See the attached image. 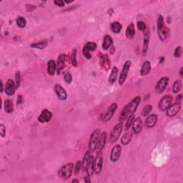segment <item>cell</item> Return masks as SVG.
<instances>
[{
    "label": "cell",
    "instance_id": "6da1fadb",
    "mask_svg": "<svg viewBox=\"0 0 183 183\" xmlns=\"http://www.w3.org/2000/svg\"><path fill=\"white\" fill-rule=\"evenodd\" d=\"M140 101H141V97L137 96L135 97L129 104H127V105L123 108L122 112H121L120 121L123 122V121L125 120L130 115L134 114L135 112L137 110V108H138Z\"/></svg>",
    "mask_w": 183,
    "mask_h": 183
},
{
    "label": "cell",
    "instance_id": "7a4b0ae2",
    "mask_svg": "<svg viewBox=\"0 0 183 183\" xmlns=\"http://www.w3.org/2000/svg\"><path fill=\"white\" fill-rule=\"evenodd\" d=\"M158 32L159 38L161 41H165L170 35V30L165 25L164 18L162 15L159 16L158 20Z\"/></svg>",
    "mask_w": 183,
    "mask_h": 183
},
{
    "label": "cell",
    "instance_id": "3957f363",
    "mask_svg": "<svg viewBox=\"0 0 183 183\" xmlns=\"http://www.w3.org/2000/svg\"><path fill=\"white\" fill-rule=\"evenodd\" d=\"M74 168L73 163H68L66 165H64L63 167L60 168V170H59L58 175L62 179L64 180H67L70 178L72 174V171Z\"/></svg>",
    "mask_w": 183,
    "mask_h": 183
},
{
    "label": "cell",
    "instance_id": "277c9868",
    "mask_svg": "<svg viewBox=\"0 0 183 183\" xmlns=\"http://www.w3.org/2000/svg\"><path fill=\"white\" fill-rule=\"evenodd\" d=\"M100 130L96 129L92 133L89 142V148L90 151H94L97 149L99 137H100Z\"/></svg>",
    "mask_w": 183,
    "mask_h": 183
},
{
    "label": "cell",
    "instance_id": "5b68a950",
    "mask_svg": "<svg viewBox=\"0 0 183 183\" xmlns=\"http://www.w3.org/2000/svg\"><path fill=\"white\" fill-rule=\"evenodd\" d=\"M117 103H113L110 106V108L108 109V110L105 112V113L103 114V116H102V120H103V122H108L111 120V118L113 117L114 114L117 110Z\"/></svg>",
    "mask_w": 183,
    "mask_h": 183
},
{
    "label": "cell",
    "instance_id": "8992f818",
    "mask_svg": "<svg viewBox=\"0 0 183 183\" xmlns=\"http://www.w3.org/2000/svg\"><path fill=\"white\" fill-rule=\"evenodd\" d=\"M131 65H132L131 61L128 60L126 62L124 66H123L122 72H121L120 76V80H119V84H120V85H122L123 84H124L126 80H127L128 72H129V70H130V66H131Z\"/></svg>",
    "mask_w": 183,
    "mask_h": 183
},
{
    "label": "cell",
    "instance_id": "52a82bcc",
    "mask_svg": "<svg viewBox=\"0 0 183 183\" xmlns=\"http://www.w3.org/2000/svg\"><path fill=\"white\" fill-rule=\"evenodd\" d=\"M122 130V125L120 123L116 125L112 130L110 135V140L112 143H115L118 140Z\"/></svg>",
    "mask_w": 183,
    "mask_h": 183
},
{
    "label": "cell",
    "instance_id": "ba28073f",
    "mask_svg": "<svg viewBox=\"0 0 183 183\" xmlns=\"http://www.w3.org/2000/svg\"><path fill=\"white\" fill-rule=\"evenodd\" d=\"M169 84V78L168 77H163L158 81L155 87V91L158 94H161L162 92L165 91L167 85Z\"/></svg>",
    "mask_w": 183,
    "mask_h": 183
},
{
    "label": "cell",
    "instance_id": "9c48e42d",
    "mask_svg": "<svg viewBox=\"0 0 183 183\" xmlns=\"http://www.w3.org/2000/svg\"><path fill=\"white\" fill-rule=\"evenodd\" d=\"M96 49L97 44L94 43V42H88V43L84 47V48H83V55L85 56V58H87L88 59H91L92 55L90 52L96 50Z\"/></svg>",
    "mask_w": 183,
    "mask_h": 183
},
{
    "label": "cell",
    "instance_id": "30bf717a",
    "mask_svg": "<svg viewBox=\"0 0 183 183\" xmlns=\"http://www.w3.org/2000/svg\"><path fill=\"white\" fill-rule=\"evenodd\" d=\"M172 97L170 95H165L160 99L159 103V108L162 111L167 110L169 107L172 104Z\"/></svg>",
    "mask_w": 183,
    "mask_h": 183
},
{
    "label": "cell",
    "instance_id": "8fae6325",
    "mask_svg": "<svg viewBox=\"0 0 183 183\" xmlns=\"http://www.w3.org/2000/svg\"><path fill=\"white\" fill-rule=\"evenodd\" d=\"M122 153V147L120 144H116L112 147L110 153V160L113 162H117L120 158V154Z\"/></svg>",
    "mask_w": 183,
    "mask_h": 183
},
{
    "label": "cell",
    "instance_id": "7c38bea8",
    "mask_svg": "<svg viewBox=\"0 0 183 183\" xmlns=\"http://www.w3.org/2000/svg\"><path fill=\"white\" fill-rule=\"evenodd\" d=\"M16 89V84L12 80L9 79L6 83L5 87H4V91L6 94L8 96H12L15 93V89Z\"/></svg>",
    "mask_w": 183,
    "mask_h": 183
},
{
    "label": "cell",
    "instance_id": "4fadbf2b",
    "mask_svg": "<svg viewBox=\"0 0 183 183\" xmlns=\"http://www.w3.org/2000/svg\"><path fill=\"white\" fill-rule=\"evenodd\" d=\"M54 90L59 99H60L62 101H65L67 99V94H66L65 89L61 85H55V86L54 87Z\"/></svg>",
    "mask_w": 183,
    "mask_h": 183
},
{
    "label": "cell",
    "instance_id": "5bb4252c",
    "mask_svg": "<svg viewBox=\"0 0 183 183\" xmlns=\"http://www.w3.org/2000/svg\"><path fill=\"white\" fill-rule=\"evenodd\" d=\"M103 154H102L101 151L98 152L97 153L95 160H94V172L96 174H99L103 168Z\"/></svg>",
    "mask_w": 183,
    "mask_h": 183
},
{
    "label": "cell",
    "instance_id": "9a60e30c",
    "mask_svg": "<svg viewBox=\"0 0 183 183\" xmlns=\"http://www.w3.org/2000/svg\"><path fill=\"white\" fill-rule=\"evenodd\" d=\"M180 109H181V103L176 102L175 103L169 107L167 110V115L169 117H174L179 112Z\"/></svg>",
    "mask_w": 183,
    "mask_h": 183
},
{
    "label": "cell",
    "instance_id": "2e32d148",
    "mask_svg": "<svg viewBox=\"0 0 183 183\" xmlns=\"http://www.w3.org/2000/svg\"><path fill=\"white\" fill-rule=\"evenodd\" d=\"M52 117V113L49 110L45 109V110H44L42 112L41 115L39 116V117H38V120H39V122L41 123L48 122L51 120Z\"/></svg>",
    "mask_w": 183,
    "mask_h": 183
},
{
    "label": "cell",
    "instance_id": "e0dca14e",
    "mask_svg": "<svg viewBox=\"0 0 183 183\" xmlns=\"http://www.w3.org/2000/svg\"><path fill=\"white\" fill-rule=\"evenodd\" d=\"M158 116L155 114H152V115H149L145 120V123H144V126L147 128H152L155 126V125L158 122Z\"/></svg>",
    "mask_w": 183,
    "mask_h": 183
},
{
    "label": "cell",
    "instance_id": "ac0fdd59",
    "mask_svg": "<svg viewBox=\"0 0 183 183\" xmlns=\"http://www.w3.org/2000/svg\"><path fill=\"white\" fill-rule=\"evenodd\" d=\"M65 66V55L64 54H62L59 56L57 62V75H60L62 71L64 70Z\"/></svg>",
    "mask_w": 183,
    "mask_h": 183
},
{
    "label": "cell",
    "instance_id": "d6986e66",
    "mask_svg": "<svg viewBox=\"0 0 183 183\" xmlns=\"http://www.w3.org/2000/svg\"><path fill=\"white\" fill-rule=\"evenodd\" d=\"M143 124H142V120L140 117H137L134 120V122L132 123V130L135 134H139L142 131Z\"/></svg>",
    "mask_w": 183,
    "mask_h": 183
},
{
    "label": "cell",
    "instance_id": "ffe728a7",
    "mask_svg": "<svg viewBox=\"0 0 183 183\" xmlns=\"http://www.w3.org/2000/svg\"><path fill=\"white\" fill-rule=\"evenodd\" d=\"M132 132L129 131V130H126L125 133L123 135L122 139H121V142H122L123 145H127V144H128L131 142L132 139Z\"/></svg>",
    "mask_w": 183,
    "mask_h": 183
},
{
    "label": "cell",
    "instance_id": "44dd1931",
    "mask_svg": "<svg viewBox=\"0 0 183 183\" xmlns=\"http://www.w3.org/2000/svg\"><path fill=\"white\" fill-rule=\"evenodd\" d=\"M99 64H100L101 66L104 69H105L106 70H108V69L110 67V60L108 58V57L107 55H102L100 57V60H99Z\"/></svg>",
    "mask_w": 183,
    "mask_h": 183
},
{
    "label": "cell",
    "instance_id": "7402d4cb",
    "mask_svg": "<svg viewBox=\"0 0 183 183\" xmlns=\"http://www.w3.org/2000/svg\"><path fill=\"white\" fill-rule=\"evenodd\" d=\"M57 71V64L53 59L49 60L47 63V72L50 76H53Z\"/></svg>",
    "mask_w": 183,
    "mask_h": 183
},
{
    "label": "cell",
    "instance_id": "603a6c76",
    "mask_svg": "<svg viewBox=\"0 0 183 183\" xmlns=\"http://www.w3.org/2000/svg\"><path fill=\"white\" fill-rule=\"evenodd\" d=\"M113 41L112 37L110 35H105L104 37L103 43V49L104 50H108L112 46Z\"/></svg>",
    "mask_w": 183,
    "mask_h": 183
},
{
    "label": "cell",
    "instance_id": "cb8c5ba5",
    "mask_svg": "<svg viewBox=\"0 0 183 183\" xmlns=\"http://www.w3.org/2000/svg\"><path fill=\"white\" fill-rule=\"evenodd\" d=\"M90 158H91V153H90V150L87 151L86 153L85 154L84 158H83V160L82 162V170L84 172H87L88 165H89Z\"/></svg>",
    "mask_w": 183,
    "mask_h": 183
},
{
    "label": "cell",
    "instance_id": "d4e9b609",
    "mask_svg": "<svg viewBox=\"0 0 183 183\" xmlns=\"http://www.w3.org/2000/svg\"><path fill=\"white\" fill-rule=\"evenodd\" d=\"M106 141H107V132H103V134L101 135V136L99 137L98 144H97V149L99 152H100L102 149L104 148V147L106 144Z\"/></svg>",
    "mask_w": 183,
    "mask_h": 183
},
{
    "label": "cell",
    "instance_id": "484cf974",
    "mask_svg": "<svg viewBox=\"0 0 183 183\" xmlns=\"http://www.w3.org/2000/svg\"><path fill=\"white\" fill-rule=\"evenodd\" d=\"M150 70H151L150 62L145 61L142 66L141 70H140V74H141V75L142 76H145L150 72Z\"/></svg>",
    "mask_w": 183,
    "mask_h": 183
},
{
    "label": "cell",
    "instance_id": "4316f807",
    "mask_svg": "<svg viewBox=\"0 0 183 183\" xmlns=\"http://www.w3.org/2000/svg\"><path fill=\"white\" fill-rule=\"evenodd\" d=\"M135 34V28L134 24L130 23L126 30V36L130 39H132Z\"/></svg>",
    "mask_w": 183,
    "mask_h": 183
},
{
    "label": "cell",
    "instance_id": "83f0119b",
    "mask_svg": "<svg viewBox=\"0 0 183 183\" xmlns=\"http://www.w3.org/2000/svg\"><path fill=\"white\" fill-rule=\"evenodd\" d=\"M117 74H118V69L117 66H114V67L112 69L110 77H109L108 81L110 82V84L113 85L114 83L115 82L116 79H117Z\"/></svg>",
    "mask_w": 183,
    "mask_h": 183
},
{
    "label": "cell",
    "instance_id": "f1b7e54d",
    "mask_svg": "<svg viewBox=\"0 0 183 183\" xmlns=\"http://www.w3.org/2000/svg\"><path fill=\"white\" fill-rule=\"evenodd\" d=\"M110 29L112 32L115 34H119L122 29V25L119 22H112L110 25Z\"/></svg>",
    "mask_w": 183,
    "mask_h": 183
},
{
    "label": "cell",
    "instance_id": "f546056e",
    "mask_svg": "<svg viewBox=\"0 0 183 183\" xmlns=\"http://www.w3.org/2000/svg\"><path fill=\"white\" fill-rule=\"evenodd\" d=\"M94 172V159L93 156H91V158H90L89 165H88L87 170V175L91 177V176L93 175Z\"/></svg>",
    "mask_w": 183,
    "mask_h": 183
},
{
    "label": "cell",
    "instance_id": "4dcf8cb0",
    "mask_svg": "<svg viewBox=\"0 0 183 183\" xmlns=\"http://www.w3.org/2000/svg\"><path fill=\"white\" fill-rule=\"evenodd\" d=\"M4 110L7 113H11L14 111L12 101L10 100V99H7L4 102Z\"/></svg>",
    "mask_w": 183,
    "mask_h": 183
},
{
    "label": "cell",
    "instance_id": "1f68e13d",
    "mask_svg": "<svg viewBox=\"0 0 183 183\" xmlns=\"http://www.w3.org/2000/svg\"><path fill=\"white\" fill-rule=\"evenodd\" d=\"M47 44H48V42H47V40H43V41H42L40 42H37V43L32 44V45H31V47H33V48L42 49H44L45 47H47Z\"/></svg>",
    "mask_w": 183,
    "mask_h": 183
},
{
    "label": "cell",
    "instance_id": "d6a6232c",
    "mask_svg": "<svg viewBox=\"0 0 183 183\" xmlns=\"http://www.w3.org/2000/svg\"><path fill=\"white\" fill-rule=\"evenodd\" d=\"M134 120H135L134 114L130 115L129 117L127 118V121H126V124H125V130H128L130 127H131L132 123L133 122H134Z\"/></svg>",
    "mask_w": 183,
    "mask_h": 183
},
{
    "label": "cell",
    "instance_id": "836d02e7",
    "mask_svg": "<svg viewBox=\"0 0 183 183\" xmlns=\"http://www.w3.org/2000/svg\"><path fill=\"white\" fill-rule=\"evenodd\" d=\"M182 87V82L179 80H176L175 82L173 84V87H172V92L174 93H177V92H180V90L181 89Z\"/></svg>",
    "mask_w": 183,
    "mask_h": 183
},
{
    "label": "cell",
    "instance_id": "e575fe53",
    "mask_svg": "<svg viewBox=\"0 0 183 183\" xmlns=\"http://www.w3.org/2000/svg\"><path fill=\"white\" fill-rule=\"evenodd\" d=\"M149 32H147L144 34V47H143V52L144 53H146L148 48V44H149Z\"/></svg>",
    "mask_w": 183,
    "mask_h": 183
},
{
    "label": "cell",
    "instance_id": "d590c367",
    "mask_svg": "<svg viewBox=\"0 0 183 183\" xmlns=\"http://www.w3.org/2000/svg\"><path fill=\"white\" fill-rule=\"evenodd\" d=\"M16 25L19 27L20 28H24L25 27L26 25H27V21L24 17L22 16H20V17L17 18V20H16Z\"/></svg>",
    "mask_w": 183,
    "mask_h": 183
},
{
    "label": "cell",
    "instance_id": "8d00e7d4",
    "mask_svg": "<svg viewBox=\"0 0 183 183\" xmlns=\"http://www.w3.org/2000/svg\"><path fill=\"white\" fill-rule=\"evenodd\" d=\"M71 61L73 66H77V49H74L71 54Z\"/></svg>",
    "mask_w": 183,
    "mask_h": 183
},
{
    "label": "cell",
    "instance_id": "74e56055",
    "mask_svg": "<svg viewBox=\"0 0 183 183\" xmlns=\"http://www.w3.org/2000/svg\"><path fill=\"white\" fill-rule=\"evenodd\" d=\"M152 109H153V107L150 104H147L145 107H144L143 110L142 111V115L144 116V117H146V116L149 115L150 112L152 111Z\"/></svg>",
    "mask_w": 183,
    "mask_h": 183
},
{
    "label": "cell",
    "instance_id": "f35d334b",
    "mask_svg": "<svg viewBox=\"0 0 183 183\" xmlns=\"http://www.w3.org/2000/svg\"><path fill=\"white\" fill-rule=\"evenodd\" d=\"M182 48L181 46H179L177 47V48L175 49V52H174V56L175 57L177 58H180V57L182 56Z\"/></svg>",
    "mask_w": 183,
    "mask_h": 183
},
{
    "label": "cell",
    "instance_id": "ab89813d",
    "mask_svg": "<svg viewBox=\"0 0 183 183\" xmlns=\"http://www.w3.org/2000/svg\"><path fill=\"white\" fill-rule=\"evenodd\" d=\"M82 167V162H80V161L77 162V163H76V165L75 166V175L79 174L80 171Z\"/></svg>",
    "mask_w": 183,
    "mask_h": 183
},
{
    "label": "cell",
    "instance_id": "60d3db41",
    "mask_svg": "<svg viewBox=\"0 0 183 183\" xmlns=\"http://www.w3.org/2000/svg\"><path fill=\"white\" fill-rule=\"evenodd\" d=\"M137 28H138V30L140 31H141V32H144V31L146 30L147 26L145 25V23L140 21V22H137Z\"/></svg>",
    "mask_w": 183,
    "mask_h": 183
},
{
    "label": "cell",
    "instance_id": "b9f144b4",
    "mask_svg": "<svg viewBox=\"0 0 183 183\" xmlns=\"http://www.w3.org/2000/svg\"><path fill=\"white\" fill-rule=\"evenodd\" d=\"M20 73L17 72L16 73V75H15V80H16V89H18L19 87H20Z\"/></svg>",
    "mask_w": 183,
    "mask_h": 183
},
{
    "label": "cell",
    "instance_id": "7bdbcfd3",
    "mask_svg": "<svg viewBox=\"0 0 183 183\" xmlns=\"http://www.w3.org/2000/svg\"><path fill=\"white\" fill-rule=\"evenodd\" d=\"M65 80L66 83H68V84H70V83L72 82V76L70 72H67L65 75Z\"/></svg>",
    "mask_w": 183,
    "mask_h": 183
},
{
    "label": "cell",
    "instance_id": "ee69618b",
    "mask_svg": "<svg viewBox=\"0 0 183 183\" xmlns=\"http://www.w3.org/2000/svg\"><path fill=\"white\" fill-rule=\"evenodd\" d=\"M0 134H1V136L2 137H5L6 128L4 126V125H1V126H0Z\"/></svg>",
    "mask_w": 183,
    "mask_h": 183
},
{
    "label": "cell",
    "instance_id": "f6af8a7d",
    "mask_svg": "<svg viewBox=\"0 0 183 183\" xmlns=\"http://www.w3.org/2000/svg\"><path fill=\"white\" fill-rule=\"evenodd\" d=\"M54 3L57 6L64 7V6H65V2H64V1H62V0H55V1L54 2Z\"/></svg>",
    "mask_w": 183,
    "mask_h": 183
},
{
    "label": "cell",
    "instance_id": "bcb514c9",
    "mask_svg": "<svg viewBox=\"0 0 183 183\" xmlns=\"http://www.w3.org/2000/svg\"><path fill=\"white\" fill-rule=\"evenodd\" d=\"M16 103H17V104H20L22 103V97L21 95H19L17 97V101H16Z\"/></svg>",
    "mask_w": 183,
    "mask_h": 183
},
{
    "label": "cell",
    "instance_id": "7dc6e473",
    "mask_svg": "<svg viewBox=\"0 0 183 183\" xmlns=\"http://www.w3.org/2000/svg\"><path fill=\"white\" fill-rule=\"evenodd\" d=\"M85 182H91V180H90L89 176H87V177H85Z\"/></svg>",
    "mask_w": 183,
    "mask_h": 183
},
{
    "label": "cell",
    "instance_id": "c3c4849f",
    "mask_svg": "<svg viewBox=\"0 0 183 183\" xmlns=\"http://www.w3.org/2000/svg\"><path fill=\"white\" fill-rule=\"evenodd\" d=\"M181 100H182V95H179L178 97H177V98H176V102L180 103V101Z\"/></svg>",
    "mask_w": 183,
    "mask_h": 183
},
{
    "label": "cell",
    "instance_id": "681fc988",
    "mask_svg": "<svg viewBox=\"0 0 183 183\" xmlns=\"http://www.w3.org/2000/svg\"><path fill=\"white\" fill-rule=\"evenodd\" d=\"M182 70H183V67H181V69H180V77H183Z\"/></svg>",
    "mask_w": 183,
    "mask_h": 183
},
{
    "label": "cell",
    "instance_id": "f907efd6",
    "mask_svg": "<svg viewBox=\"0 0 183 183\" xmlns=\"http://www.w3.org/2000/svg\"><path fill=\"white\" fill-rule=\"evenodd\" d=\"M3 88H4L3 82H2V81H1V92H3Z\"/></svg>",
    "mask_w": 183,
    "mask_h": 183
},
{
    "label": "cell",
    "instance_id": "816d5d0a",
    "mask_svg": "<svg viewBox=\"0 0 183 183\" xmlns=\"http://www.w3.org/2000/svg\"><path fill=\"white\" fill-rule=\"evenodd\" d=\"M72 182H79V180H77V179H74L72 180Z\"/></svg>",
    "mask_w": 183,
    "mask_h": 183
}]
</instances>
